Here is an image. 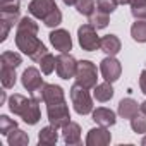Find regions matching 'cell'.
Wrapping results in <instances>:
<instances>
[{
	"mask_svg": "<svg viewBox=\"0 0 146 146\" xmlns=\"http://www.w3.org/2000/svg\"><path fill=\"white\" fill-rule=\"evenodd\" d=\"M16 46L28 55L31 60L38 62L48 50L46 46L41 43V40L38 38V24L31 19V17H23L17 23V29H16Z\"/></svg>",
	"mask_w": 146,
	"mask_h": 146,
	"instance_id": "obj_1",
	"label": "cell"
},
{
	"mask_svg": "<svg viewBox=\"0 0 146 146\" xmlns=\"http://www.w3.org/2000/svg\"><path fill=\"white\" fill-rule=\"evenodd\" d=\"M70 100L72 105H74V110L79 115H88L93 112V98L90 96L88 90L83 88L81 84H74L70 88Z\"/></svg>",
	"mask_w": 146,
	"mask_h": 146,
	"instance_id": "obj_2",
	"label": "cell"
},
{
	"mask_svg": "<svg viewBox=\"0 0 146 146\" xmlns=\"http://www.w3.org/2000/svg\"><path fill=\"white\" fill-rule=\"evenodd\" d=\"M96 79H98V70L91 60L78 62V70H76V83L78 84H81L86 90H93L96 86Z\"/></svg>",
	"mask_w": 146,
	"mask_h": 146,
	"instance_id": "obj_3",
	"label": "cell"
},
{
	"mask_svg": "<svg viewBox=\"0 0 146 146\" xmlns=\"http://www.w3.org/2000/svg\"><path fill=\"white\" fill-rule=\"evenodd\" d=\"M78 40L79 45L84 52H95L100 48V36L96 35V28L91 23H86L83 26H79L78 29Z\"/></svg>",
	"mask_w": 146,
	"mask_h": 146,
	"instance_id": "obj_4",
	"label": "cell"
},
{
	"mask_svg": "<svg viewBox=\"0 0 146 146\" xmlns=\"http://www.w3.org/2000/svg\"><path fill=\"white\" fill-rule=\"evenodd\" d=\"M46 115L52 125H55L57 129H62L65 124L70 122V112L65 102H58V103H50L46 105Z\"/></svg>",
	"mask_w": 146,
	"mask_h": 146,
	"instance_id": "obj_5",
	"label": "cell"
},
{
	"mask_svg": "<svg viewBox=\"0 0 146 146\" xmlns=\"http://www.w3.org/2000/svg\"><path fill=\"white\" fill-rule=\"evenodd\" d=\"M57 65L55 70L60 79H70L76 78V70H78V60L72 57L69 52H60V55H57L55 58Z\"/></svg>",
	"mask_w": 146,
	"mask_h": 146,
	"instance_id": "obj_6",
	"label": "cell"
},
{
	"mask_svg": "<svg viewBox=\"0 0 146 146\" xmlns=\"http://www.w3.org/2000/svg\"><path fill=\"white\" fill-rule=\"evenodd\" d=\"M100 72H102V76H103L105 81L115 83L120 78V74H122V64L115 57L108 55V57H105L100 62Z\"/></svg>",
	"mask_w": 146,
	"mask_h": 146,
	"instance_id": "obj_7",
	"label": "cell"
},
{
	"mask_svg": "<svg viewBox=\"0 0 146 146\" xmlns=\"http://www.w3.org/2000/svg\"><path fill=\"white\" fill-rule=\"evenodd\" d=\"M19 11H21V0H0V19L17 24Z\"/></svg>",
	"mask_w": 146,
	"mask_h": 146,
	"instance_id": "obj_8",
	"label": "cell"
},
{
	"mask_svg": "<svg viewBox=\"0 0 146 146\" xmlns=\"http://www.w3.org/2000/svg\"><path fill=\"white\" fill-rule=\"evenodd\" d=\"M112 141V134L107 127L100 125V127H93L88 131L86 136V144L88 146H107Z\"/></svg>",
	"mask_w": 146,
	"mask_h": 146,
	"instance_id": "obj_9",
	"label": "cell"
},
{
	"mask_svg": "<svg viewBox=\"0 0 146 146\" xmlns=\"http://www.w3.org/2000/svg\"><path fill=\"white\" fill-rule=\"evenodd\" d=\"M55 7H57L55 0H31L29 5H28V11L33 17L43 21Z\"/></svg>",
	"mask_w": 146,
	"mask_h": 146,
	"instance_id": "obj_10",
	"label": "cell"
},
{
	"mask_svg": "<svg viewBox=\"0 0 146 146\" xmlns=\"http://www.w3.org/2000/svg\"><path fill=\"white\" fill-rule=\"evenodd\" d=\"M50 43L58 52H70L72 50V38L67 29H55L50 35Z\"/></svg>",
	"mask_w": 146,
	"mask_h": 146,
	"instance_id": "obj_11",
	"label": "cell"
},
{
	"mask_svg": "<svg viewBox=\"0 0 146 146\" xmlns=\"http://www.w3.org/2000/svg\"><path fill=\"white\" fill-rule=\"evenodd\" d=\"M21 83H23V86H24L29 93L36 91L38 88H41V86L45 84V83H43V78H41V74H40V70H38L36 67H28V69L23 72Z\"/></svg>",
	"mask_w": 146,
	"mask_h": 146,
	"instance_id": "obj_12",
	"label": "cell"
},
{
	"mask_svg": "<svg viewBox=\"0 0 146 146\" xmlns=\"http://www.w3.org/2000/svg\"><path fill=\"white\" fill-rule=\"evenodd\" d=\"M62 137L65 141V144L72 146V144H79L81 143V125L78 122H69L62 127Z\"/></svg>",
	"mask_w": 146,
	"mask_h": 146,
	"instance_id": "obj_13",
	"label": "cell"
},
{
	"mask_svg": "<svg viewBox=\"0 0 146 146\" xmlns=\"http://www.w3.org/2000/svg\"><path fill=\"white\" fill-rule=\"evenodd\" d=\"M58 102H65V95L64 90L57 84H43V103L50 105V103H58Z\"/></svg>",
	"mask_w": 146,
	"mask_h": 146,
	"instance_id": "obj_14",
	"label": "cell"
},
{
	"mask_svg": "<svg viewBox=\"0 0 146 146\" xmlns=\"http://www.w3.org/2000/svg\"><path fill=\"white\" fill-rule=\"evenodd\" d=\"M21 119H23L28 125H35V124H38L40 119H41L40 102L35 100V98L31 96V98H29V103H28V107H26V110H24V113L21 115Z\"/></svg>",
	"mask_w": 146,
	"mask_h": 146,
	"instance_id": "obj_15",
	"label": "cell"
},
{
	"mask_svg": "<svg viewBox=\"0 0 146 146\" xmlns=\"http://www.w3.org/2000/svg\"><path fill=\"white\" fill-rule=\"evenodd\" d=\"M137 112H141V105L132 100V98H124L119 102V107H117V113L122 117V119H132Z\"/></svg>",
	"mask_w": 146,
	"mask_h": 146,
	"instance_id": "obj_16",
	"label": "cell"
},
{
	"mask_svg": "<svg viewBox=\"0 0 146 146\" xmlns=\"http://www.w3.org/2000/svg\"><path fill=\"white\" fill-rule=\"evenodd\" d=\"M93 120H95L98 125L110 127V125H115L117 117H115V112H113V110L105 108V107H98L96 110H93Z\"/></svg>",
	"mask_w": 146,
	"mask_h": 146,
	"instance_id": "obj_17",
	"label": "cell"
},
{
	"mask_svg": "<svg viewBox=\"0 0 146 146\" xmlns=\"http://www.w3.org/2000/svg\"><path fill=\"white\" fill-rule=\"evenodd\" d=\"M120 48H122V43H120L119 36H115V35H105V36L100 40V50L105 52L107 55L115 57V55L120 52Z\"/></svg>",
	"mask_w": 146,
	"mask_h": 146,
	"instance_id": "obj_18",
	"label": "cell"
},
{
	"mask_svg": "<svg viewBox=\"0 0 146 146\" xmlns=\"http://www.w3.org/2000/svg\"><path fill=\"white\" fill-rule=\"evenodd\" d=\"M58 141V132H57V127L55 125H46V127H41V131L38 132V143L40 146H52Z\"/></svg>",
	"mask_w": 146,
	"mask_h": 146,
	"instance_id": "obj_19",
	"label": "cell"
},
{
	"mask_svg": "<svg viewBox=\"0 0 146 146\" xmlns=\"http://www.w3.org/2000/svg\"><path fill=\"white\" fill-rule=\"evenodd\" d=\"M29 103V98H26L24 95H19V93H14L11 98H9V110L14 113V115H23L26 107Z\"/></svg>",
	"mask_w": 146,
	"mask_h": 146,
	"instance_id": "obj_20",
	"label": "cell"
},
{
	"mask_svg": "<svg viewBox=\"0 0 146 146\" xmlns=\"http://www.w3.org/2000/svg\"><path fill=\"white\" fill-rule=\"evenodd\" d=\"M93 90H95L93 96H95V100H96V102L105 103V102H108V100H112V98H113V88H112V83H108V81L96 84Z\"/></svg>",
	"mask_w": 146,
	"mask_h": 146,
	"instance_id": "obj_21",
	"label": "cell"
},
{
	"mask_svg": "<svg viewBox=\"0 0 146 146\" xmlns=\"http://www.w3.org/2000/svg\"><path fill=\"white\" fill-rule=\"evenodd\" d=\"M131 36L137 43H146V19H137L131 26Z\"/></svg>",
	"mask_w": 146,
	"mask_h": 146,
	"instance_id": "obj_22",
	"label": "cell"
},
{
	"mask_svg": "<svg viewBox=\"0 0 146 146\" xmlns=\"http://www.w3.org/2000/svg\"><path fill=\"white\" fill-rule=\"evenodd\" d=\"M0 81H2V86L5 90L14 88L16 81H17L16 69H12V67H2V69H0Z\"/></svg>",
	"mask_w": 146,
	"mask_h": 146,
	"instance_id": "obj_23",
	"label": "cell"
},
{
	"mask_svg": "<svg viewBox=\"0 0 146 146\" xmlns=\"http://www.w3.org/2000/svg\"><path fill=\"white\" fill-rule=\"evenodd\" d=\"M23 64V57L16 52H4L0 55V65L2 67H12V69H17L19 65Z\"/></svg>",
	"mask_w": 146,
	"mask_h": 146,
	"instance_id": "obj_24",
	"label": "cell"
},
{
	"mask_svg": "<svg viewBox=\"0 0 146 146\" xmlns=\"http://www.w3.org/2000/svg\"><path fill=\"white\" fill-rule=\"evenodd\" d=\"M7 143L11 144V146H26L28 143H29V136L24 132V131H21V129H14V131H11L9 134H7Z\"/></svg>",
	"mask_w": 146,
	"mask_h": 146,
	"instance_id": "obj_25",
	"label": "cell"
},
{
	"mask_svg": "<svg viewBox=\"0 0 146 146\" xmlns=\"http://www.w3.org/2000/svg\"><path fill=\"white\" fill-rule=\"evenodd\" d=\"M55 58H57V57H53L50 52H46V53L38 60V64H40V67H41V72H43L45 76H48V74H52V72H53V69H55V65H57Z\"/></svg>",
	"mask_w": 146,
	"mask_h": 146,
	"instance_id": "obj_26",
	"label": "cell"
},
{
	"mask_svg": "<svg viewBox=\"0 0 146 146\" xmlns=\"http://www.w3.org/2000/svg\"><path fill=\"white\" fill-rule=\"evenodd\" d=\"M90 23L96 28V29H105L110 23V17L107 12H102V11H96L90 16Z\"/></svg>",
	"mask_w": 146,
	"mask_h": 146,
	"instance_id": "obj_27",
	"label": "cell"
},
{
	"mask_svg": "<svg viewBox=\"0 0 146 146\" xmlns=\"http://www.w3.org/2000/svg\"><path fill=\"white\" fill-rule=\"evenodd\" d=\"M131 127L134 132L137 134H146V113L137 112L132 119H131Z\"/></svg>",
	"mask_w": 146,
	"mask_h": 146,
	"instance_id": "obj_28",
	"label": "cell"
},
{
	"mask_svg": "<svg viewBox=\"0 0 146 146\" xmlns=\"http://www.w3.org/2000/svg\"><path fill=\"white\" fill-rule=\"evenodd\" d=\"M76 11L79 12V14H83V16H91L96 9V4H95V0H76Z\"/></svg>",
	"mask_w": 146,
	"mask_h": 146,
	"instance_id": "obj_29",
	"label": "cell"
},
{
	"mask_svg": "<svg viewBox=\"0 0 146 146\" xmlns=\"http://www.w3.org/2000/svg\"><path fill=\"white\" fill-rule=\"evenodd\" d=\"M60 23H62V12H60L58 7H55V9L43 19V24H45L46 28H57Z\"/></svg>",
	"mask_w": 146,
	"mask_h": 146,
	"instance_id": "obj_30",
	"label": "cell"
},
{
	"mask_svg": "<svg viewBox=\"0 0 146 146\" xmlns=\"http://www.w3.org/2000/svg\"><path fill=\"white\" fill-rule=\"evenodd\" d=\"M17 127V122L16 120H12V119H9L7 115H0V134H4V136H7L11 131H14Z\"/></svg>",
	"mask_w": 146,
	"mask_h": 146,
	"instance_id": "obj_31",
	"label": "cell"
},
{
	"mask_svg": "<svg viewBox=\"0 0 146 146\" xmlns=\"http://www.w3.org/2000/svg\"><path fill=\"white\" fill-rule=\"evenodd\" d=\"M119 5V0H96V9L107 14H112Z\"/></svg>",
	"mask_w": 146,
	"mask_h": 146,
	"instance_id": "obj_32",
	"label": "cell"
},
{
	"mask_svg": "<svg viewBox=\"0 0 146 146\" xmlns=\"http://www.w3.org/2000/svg\"><path fill=\"white\" fill-rule=\"evenodd\" d=\"M131 14L136 19H146V2L137 4V5H132L131 7Z\"/></svg>",
	"mask_w": 146,
	"mask_h": 146,
	"instance_id": "obj_33",
	"label": "cell"
},
{
	"mask_svg": "<svg viewBox=\"0 0 146 146\" xmlns=\"http://www.w3.org/2000/svg\"><path fill=\"white\" fill-rule=\"evenodd\" d=\"M139 88H141V91L146 95V69L141 72V76H139Z\"/></svg>",
	"mask_w": 146,
	"mask_h": 146,
	"instance_id": "obj_34",
	"label": "cell"
},
{
	"mask_svg": "<svg viewBox=\"0 0 146 146\" xmlns=\"http://www.w3.org/2000/svg\"><path fill=\"white\" fill-rule=\"evenodd\" d=\"M143 2H146V0H129V5L132 7V5H137V4H143Z\"/></svg>",
	"mask_w": 146,
	"mask_h": 146,
	"instance_id": "obj_35",
	"label": "cell"
},
{
	"mask_svg": "<svg viewBox=\"0 0 146 146\" xmlns=\"http://www.w3.org/2000/svg\"><path fill=\"white\" fill-rule=\"evenodd\" d=\"M62 2H64L65 5H69V7H70V5H76V0H62Z\"/></svg>",
	"mask_w": 146,
	"mask_h": 146,
	"instance_id": "obj_36",
	"label": "cell"
},
{
	"mask_svg": "<svg viewBox=\"0 0 146 146\" xmlns=\"http://www.w3.org/2000/svg\"><path fill=\"white\" fill-rule=\"evenodd\" d=\"M141 112H143V113H146V102H143V103H141Z\"/></svg>",
	"mask_w": 146,
	"mask_h": 146,
	"instance_id": "obj_37",
	"label": "cell"
},
{
	"mask_svg": "<svg viewBox=\"0 0 146 146\" xmlns=\"http://www.w3.org/2000/svg\"><path fill=\"white\" fill-rule=\"evenodd\" d=\"M119 4H122V5H129V0H119Z\"/></svg>",
	"mask_w": 146,
	"mask_h": 146,
	"instance_id": "obj_38",
	"label": "cell"
},
{
	"mask_svg": "<svg viewBox=\"0 0 146 146\" xmlns=\"http://www.w3.org/2000/svg\"><path fill=\"white\" fill-rule=\"evenodd\" d=\"M4 102H5V93L2 91V96H0V103H4Z\"/></svg>",
	"mask_w": 146,
	"mask_h": 146,
	"instance_id": "obj_39",
	"label": "cell"
},
{
	"mask_svg": "<svg viewBox=\"0 0 146 146\" xmlns=\"http://www.w3.org/2000/svg\"><path fill=\"white\" fill-rule=\"evenodd\" d=\"M141 144H143V146H146V136L143 137V141H141Z\"/></svg>",
	"mask_w": 146,
	"mask_h": 146,
	"instance_id": "obj_40",
	"label": "cell"
}]
</instances>
